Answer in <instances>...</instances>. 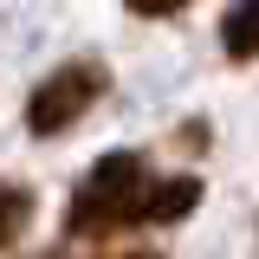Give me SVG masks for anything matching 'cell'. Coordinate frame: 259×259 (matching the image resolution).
<instances>
[{
  "label": "cell",
  "instance_id": "1",
  "mask_svg": "<svg viewBox=\"0 0 259 259\" xmlns=\"http://www.w3.org/2000/svg\"><path fill=\"white\" fill-rule=\"evenodd\" d=\"M149 168L130 149H110V156L91 162V175L71 194V214H65V233L78 240H104V233H123V227H149Z\"/></svg>",
  "mask_w": 259,
  "mask_h": 259
},
{
  "label": "cell",
  "instance_id": "2",
  "mask_svg": "<svg viewBox=\"0 0 259 259\" xmlns=\"http://www.w3.org/2000/svg\"><path fill=\"white\" fill-rule=\"evenodd\" d=\"M110 91V71L97 59H71L52 78H39L26 97V130L32 136H65L71 123H84V110H97V97Z\"/></svg>",
  "mask_w": 259,
  "mask_h": 259
},
{
  "label": "cell",
  "instance_id": "3",
  "mask_svg": "<svg viewBox=\"0 0 259 259\" xmlns=\"http://www.w3.org/2000/svg\"><path fill=\"white\" fill-rule=\"evenodd\" d=\"M201 207V182L194 175H156L149 182V227H168Z\"/></svg>",
  "mask_w": 259,
  "mask_h": 259
},
{
  "label": "cell",
  "instance_id": "4",
  "mask_svg": "<svg viewBox=\"0 0 259 259\" xmlns=\"http://www.w3.org/2000/svg\"><path fill=\"white\" fill-rule=\"evenodd\" d=\"M32 214H39V201H32L26 182H0V253L20 246V233L32 227Z\"/></svg>",
  "mask_w": 259,
  "mask_h": 259
},
{
  "label": "cell",
  "instance_id": "5",
  "mask_svg": "<svg viewBox=\"0 0 259 259\" xmlns=\"http://www.w3.org/2000/svg\"><path fill=\"white\" fill-rule=\"evenodd\" d=\"M221 46H227V59H259V0H233L227 7Z\"/></svg>",
  "mask_w": 259,
  "mask_h": 259
},
{
  "label": "cell",
  "instance_id": "6",
  "mask_svg": "<svg viewBox=\"0 0 259 259\" xmlns=\"http://www.w3.org/2000/svg\"><path fill=\"white\" fill-rule=\"evenodd\" d=\"M130 13H143V20H162V13H182L188 0H123Z\"/></svg>",
  "mask_w": 259,
  "mask_h": 259
},
{
  "label": "cell",
  "instance_id": "7",
  "mask_svg": "<svg viewBox=\"0 0 259 259\" xmlns=\"http://www.w3.org/2000/svg\"><path fill=\"white\" fill-rule=\"evenodd\" d=\"M130 259H156V253H130Z\"/></svg>",
  "mask_w": 259,
  "mask_h": 259
}]
</instances>
